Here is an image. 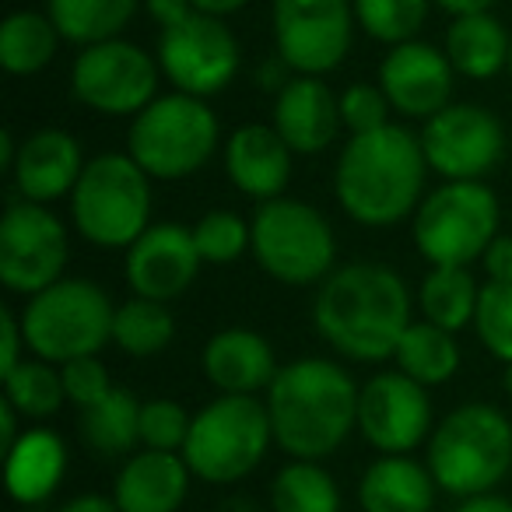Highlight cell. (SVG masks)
I'll use <instances>...</instances> for the list:
<instances>
[{"instance_id":"cell-2","label":"cell","mask_w":512,"mask_h":512,"mask_svg":"<svg viewBox=\"0 0 512 512\" xmlns=\"http://www.w3.org/2000/svg\"><path fill=\"white\" fill-rule=\"evenodd\" d=\"M362 386L330 358H295L267 386L274 442L292 460H327L358 428Z\"/></svg>"},{"instance_id":"cell-50","label":"cell","mask_w":512,"mask_h":512,"mask_svg":"<svg viewBox=\"0 0 512 512\" xmlns=\"http://www.w3.org/2000/svg\"><path fill=\"white\" fill-rule=\"evenodd\" d=\"M502 386H505V393L512 397V362L505 365V372H502Z\"/></svg>"},{"instance_id":"cell-40","label":"cell","mask_w":512,"mask_h":512,"mask_svg":"<svg viewBox=\"0 0 512 512\" xmlns=\"http://www.w3.org/2000/svg\"><path fill=\"white\" fill-rule=\"evenodd\" d=\"M60 376H64L67 400H71L78 411H88V407L102 404V400L113 393V379H109L106 365L99 362V355L74 358V362L60 365Z\"/></svg>"},{"instance_id":"cell-13","label":"cell","mask_w":512,"mask_h":512,"mask_svg":"<svg viewBox=\"0 0 512 512\" xmlns=\"http://www.w3.org/2000/svg\"><path fill=\"white\" fill-rule=\"evenodd\" d=\"M355 4L351 0H274L271 29L278 57L295 74L337 71L355 36Z\"/></svg>"},{"instance_id":"cell-8","label":"cell","mask_w":512,"mask_h":512,"mask_svg":"<svg viewBox=\"0 0 512 512\" xmlns=\"http://www.w3.org/2000/svg\"><path fill=\"white\" fill-rule=\"evenodd\" d=\"M113 299L88 278H60L22 309L25 344L36 358L67 365L113 341Z\"/></svg>"},{"instance_id":"cell-29","label":"cell","mask_w":512,"mask_h":512,"mask_svg":"<svg viewBox=\"0 0 512 512\" xmlns=\"http://www.w3.org/2000/svg\"><path fill=\"white\" fill-rule=\"evenodd\" d=\"M393 362L414 383L439 386L446 379H453L456 369H460V344H456L453 330H442L428 320H418L404 330Z\"/></svg>"},{"instance_id":"cell-20","label":"cell","mask_w":512,"mask_h":512,"mask_svg":"<svg viewBox=\"0 0 512 512\" xmlns=\"http://www.w3.org/2000/svg\"><path fill=\"white\" fill-rule=\"evenodd\" d=\"M85 151L78 137L60 127H46L18 141L15 155V190L32 204H53L60 197H71L85 172Z\"/></svg>"},{"instance_id":"cell-5","label":"cell","mask_w":512,"mask_h":512,"mask_svg":"<svg viewBox=\"0 0 512 512\" xmlns=\"http://www.w3.org/2000/svg\"><path fill=\"white\" fill-rule=\"evenodd\" d=\"M221 127L207 99L186 92L158 95L151 106L130 120L127 155L151 179H190L218 151Z\"/></svg>"},{"instance_id":"cell-42","label":"cell","mask_w":512,"mask_h":512,"mask_svg":"<svg viewBox=\"0 0 512 512\" xmlns=\"http://www.w3.org/2000/svg\"><path fill=\"white\" fill-rule=\"evenodd\" d=\"M481 264H484L488 281H495V285H512V235L498 232L495 239H491V246L484 249Z\"/></svg>"},{"instance_id":"cell-25","label":"cell","mask_w":512,"mask_h":512,"mask_svg":"<svg viewBox=\"0 0 512 512\" xmlns=\"http://www.w3.org/2000/svg\"><path fill=\"white\" fill-rule=\"evenodd\" d=\"M435 477L411 456H379L358 481L362 512H432Z\"/></svg>"},{"instance_id":"cell-49","label":"cell","mask_w":512,"mask_h":512,"mask_svg":"<svg viewBox=\"0 0 512 512\" xmlns=\"http://www.w3.org/2000/svg\"><path fill=\"white\" fill-rule=\"evenodd\" d=\"M15 155H18L15 134H11V130H4V134H0V165H4V169H15Z\"/></svg>"},{"instance_id":"cell-23","label":"cell","mask_w":512,"mask_h":512,"mask_svg":"<svg viewBox=\"0 0 512 512\" xmlns=\"http://www.w3.org/2000/svg\"><path fill=\"white\" fill-rule=\"evenodd\" d=\"M193 470L183 453L144 449L127 456L113 484V498L120 512H179L190 491Z\"/></svg>"},{"instance_id":"cell-16","label":"cell","mask_w":512,"mask_h":512,"mask_svg":"<svg viewBox=\"0 0 512 512\" xmlns=\"http://www.w3.org/2000/svg\"><path fill=\"white\" fill-rule=\"evenodd\" d=\"M428 386L404 372H379L358 397V432L383 456H407L432 435V400Z\"/></svg>"},{"instance_id":"cell-1","label":"cell","mask_w":512,"mask_h":512,"mask_svg":"<svg viewBox=\"0 0 512 512\" xmlns=\"http://www.w3.org/2000/svg\"><path fill=\"white\" fill-rule=\"evenodd\" d=\"M316 334L348 362H386L411 327V292L393 267L344 264L313 302Z\"/></svg>"},{"instance_id":"cell-15","label":"cell","mask_w":512,"mask_h":512,"mask_svg":"<svg viewBox=\"0 0 512 512\" xmlns=\"http://www.w3.org/2000/svg\"><path fill=\"white\" fill-rule=\"evenodd\" d=\"M421 151L435 176L446 183L484 179L505 155V130L498 116L474 102H453L421 127Z\"/></svg>"},{"instance_id":"cell-34","label":"cell","mask_w":512,"mask_h":512,"mask_svg":"<svg viewBox=\"0 0 512 512\" xmlns=\"http://www.w3.org/2000/svg\"><path fill=\"white\" fill-rule=\"evenodd\" d=\"M0 383H4V397L18 407L22 418L46 421L67 404L60 365L43 362V358H25L22 365H15L11 372H4Z\"/></svg>"},{"instance_id":"cell-33","label":"cell","mask_w":512,"mask_h":512,"mask_svg":"<svg viewBox=\"0 0 512 512\" xmlns=\"http://www.w3.org/2000/svg\"><path fill=\"white\" fill-rule=\"evenodd\" d=\"M271 512H341V491L320 463L292 460L271 481Z\"/></svg>"},{"instance_id":"cell-10","label":"cell","mask_w":512,"mask_h":512,"mask_svg":"<svg viewBox=\"0 0 512 512\" xmlns=\"http://www.w3.org/2000/svg\"><path fill=\"white\" fill-rule=\"evenodd\" d=\"M498 197L484 179H456L414 211V246L432 267H470L498 235Z\"/></svg>"},{"instance_id":"cell-45","label":"cell","mask_w":512,"mask_h":512,"mask_svg":"<svg viewBox=\"0 0 512 512\" xmlns=\"http://www.w3.org/2000/svg\"><path fill=\"white\" fill-rule=\"evenodd\" d=\"M456 512H512V502L495 491L488 495H470V498H460V509Z\"/></svg>"},{"instance_id":"cell-17","label":"cell","mask_w":512,"mask_h":512,"mask_svg":"<svg viewBox=\"0 0 512 512\" xmlns=\"http://www.w3.org/2000/svg\"><path fill=\"white\" fill-rule=\"evenodd\" d=\"M200 264L204 260H200L193 228L179 225V221H158L127 249L123 274H127L134 295L172 302L197 281Z\"/></svg>"},{"instance_id":"cell-6","label":"cell","mask_w":512,"mask_h":512,"mask_svg":"<svg viewBox=\"0 0 512 512\" xmlns=\"http://www.w3.org/2000/svg\"><path fill=\"white\" fill-rule=\"evenodd\" d=\"M71 221L92 246L130 249L151 228V176L127 151L95 155L71 193Z\"/></svg>"},{"instance_id":"cell-22","label":"cell","mask_w":512,"mask_h":512,"mask_svg":"<svg viewBox=\"0 0 512 512\" xmlns=\"http://www.w3.org/2000/svg\"><path fill=\"white\" fill-rule=\"evenodd\" d=\"M278 369L271 341L246 327L218 330L204 348V376L218 393L253 397L274 383Z\"/></svg>"},{"instance_id":"cell-51","label":"cell","mask_w":512,"mask_h":512,"mask_svg":"<svg viewBox=\"0 0 512 512\" xmlns=\"http://www.w3.org/2000/svg\"><path fill=\"white\" fill-rule=\"evenodd\" d=\"M509 74H512V53H509Z\"/></svg>"},{"instance_id":"cell-30","label":"cell","mask_w":512,"mask_h":512,"mask_svg":"<svg viewBox=\"0 0 512 512\" xmlns=\"http://www.w3.org/2000/svg\"><path fill=\"white\" fill-rule=\"evenodd\" d=\"M141 0H46V15L60 36L74 46H95L116 39L134 18Z\"/></svg>"},{"instance_id":"cell-4","label":"cell","mask_w":512,"mask_h":512,"mask_svg":"<svg viewBox=\"0 0 512 512\" xmlns=\"http://www.w3.org/2000/svg\"><path fill=\"white\" fill-rule=\"evenodd\" d=\"M425 467L449 495H488L512 470V421L491 404H460L428 435Z\"/></svg>"},{"instance_id":"cell-12","label":"cell","mask_w":512,"mask_h":512,"mask_svg":"<svg viewBox=\"0 0 512 512\" xmlns=\"http://www.w3.org/2000/svg\"><path fill=\"white\" fill-rule=\"evenodd\" d=\"M67 228L50 204L11 200L0 214V281L8 292L39 295L64 278Z\"/></svg>"},{"instance_id":"cell-38","label":"cell","mask_w":512,"mask_h":512,"mask_svg":"<svg viewBox=\"0 0 512 512\" xmlns=\"http://www.w3.org/2000/svg\"><path fill=\"white\" fill-rule=\"evenodd\" d=\"M193 414L169 397H155L141 404V446L162 449V453H183L186 435H190Z\"/></svg>"},{"instance_id":"cell-28","label":"cell","mask_w":512,"mask_h":512,"mask_svg":"<svg viewBox=\"0 0 512 512\" xmlns=\"http://www.w3.org/2000/svg\"><path fill=\"white\" fill-rule=\"evenodd\" d=\"M81 439L102 460L134 456L141 442V400L123 386H113L102 404L81 411Z\"/></svg>"},{"instance_id":"cell-26","label":"cell","mask_w":512,"mask_h":512,"mask_svg":"<svg viewBox=\"0 0 512 512\" xmlns=\"http://www.w3.org/2000/svg\"><path fill=\"white\" fill-rule=\"evenodd\" d=\"M512 36L491 11L456 15L446 32V57L456 74L470 81H488L509 67Z\"/></svg>"},{"instance_id":"cell-32","label":"cell","mask_w":512,"mask_h":512,"mask_svg":"<svg viewBox=\"0 0 512 512\" xmlns=\"http://www.w3.org/2000/svg\"><path fill=\"white\" fill-rule=\"evenodd\" d=\"M176 337V320L169 313V302L141 299L134 295L130 302L116 306L113 320V344L130 358H151L165 351Z\"/></svg>"},{"instance_id":"cell-11","label":"cell","mask_w":512,"mask_h":512,"mask_svg":"<svg viewBox=\"0 0 512 512\" xmlns=\"http://www.w3.org/2000/svg\"><path fill=\"white\" fill-rule=\"evenodd\" d=\"M162 67L158 57H148L137 43L106 39V43L81 46L71 67V92L81 106L102 116H137L158 99Z\"/></svg>"},{"instance_id":"cell-19","label":"cell","mask_w":512,"mask_h":512,"mask_svg":"<svg viewBox=\"0 0 512 512\" xmlns=\"http://www.w3.org/2000/svg\"><path fill=\"white\" fill-rule=\"evenodd\" d=\"M271 127L295 155H320L337 141L341 120V99L330 85L313 74H295L278 95H274Z\"/></svg>"},{"instance_id":"cell-35","label":"cell","mask_w":512,"mask_h":512,"mask_svg":"<svg viewBox=\"0 0 512 512\" xmlns=\"http://www.w3.org/2000/svg\"><path fill=\"white\" fill-rule=\"evenodd\" d=\"M351 4H355V22L365 29V36L386 46L418 39L428 8H432V0H351Z\"/></svg>"},{"instance_id":"cell-41","label":"cell","mask_w":512,"mask_h":512,"mask_svg":"<svg viewBox=\"0 0 512 512\" xmlns=\"http://www.w3.org/2000/svg\"><path fill=\"white\" fill-rule=\"evenodd\" d=\"M22 348H29V344H25L22 316H18L15 309L4 306L0 309V376L25 362Z\"/></svg>"},{"instance_id":"cell-31","label":"cell","mask_w":512,"mask_h":512,"mask_svg":"<svg viewBox=\"0 0 512 512\" xmlns=\"http://www.w3.org/2000/svg\"><path fill=\"white\" fill-rule=\"evenodd\" d=\"M477 299H481V288H477L470 267H432L418 292L421 320L456 334L474 323Z\"/></svg>"},{"instance_id":"cell-7","label":"cell","mask_w":512,"mask_h":512,"mask_svg":"<svg viewBox=\"0 0 512 512\" xmlns=\"http://www.w3.org/2000/svg\"><path fill=\"white\" fill-rule=\"evenodd\" d=\"M274 442L267 404L256 397L221 393L190 421L183 460L204 484H235L260 467Z\"/></svg>"},{"instance_id":"cell-36","label":"cell","mask_w":512,"mask_h":512,"mask_svg":"<svg viewBox=\"0 0 512 512\" xmlns=\"http://www.w3.org/2000/svg\"><path fill=\"white\" fill-rule=\"evenodd\" d=\"M193 239H197L200 260L214 267L235 264L246 256V249H253V225L246 218H239L235 211H207L204 218L193 225Z\"/></svg>"},{"instance_id":"cell-27","label":"cell","mask_w":512,"mask_h":512,"mask_svg":"<svg viewBox=\"0 0 512 512\" xmlns=\"http://www.w3.org/2000/svg\"><path fill=\"white\" fill-rule=\"evenodd\" d=\"M60 29L50 15L15 11L0 22V67L15 78H32L46 71L60 50Z\"/></svg>"},{"instance_id":"cell-43","label":"cell","mask_w":512,"mask_h":512,"mask_svg":"<svg viewBox=\"0 0 512 512\" xmlns=\"http://www.w3.org/2000/svg\"><path fill=\"white\" fill-rule=\"evenodd\" d=\"M144 8L158 29H172V25H183L186 18L197 15L193 0H144Z\"/></svg>"},{"instance_id":"cell-18","label":"cell","mask_w":512,"mask_h":512,"mask_svg":"<svg viewBox=\"0 0 512 512\" xmlns=\"http://www.w3.org/2000/svg\"><path fill=\"white\" fill-rule=\"evenodd\" d=\"M453 74L446 50L411 39L390 46L379 64V88L390 99L393 113L407 120H432L435 113L453 106Z\"/></svg>"},{"instance_id":"cell-37","label":"cell","mask_w":512,"mask_h":512,"mask_svg":"<svg viewBox=\"0 0 512 512\" xmlns=\"http://www.w3.org/2000/svg\"><path fill=\"white\" fill-rule=\"evenodd\" d=\"M477 341L491 351L502 365L512 362V285H481V299H477L474 313Z\"/></svg>"},{"instance_id":"cell-44","label":"cell","mask_w":512,"mask_h":512,"mask_svg":"<svg viewBox=\"0 0 512 512\" xmlns=\"http://www.w3.org/2000/svg\"><path fill=\"white\" fill-rule=\"evenodd\" d=\"M18 418H22L18 407L11 404L8 397H0V449H4V453L22 439V432H18Z\"/></svg>"},{"instance_id":"cell-21","label":"cell","mask_w":512,"mask_h":512,"mask_svg":"<svg viewBox=\"0 0 512 512\" xmlns=\"http://www.w3.org/2000/svg\"><path fill=\"white\" fill-rule=\"evenodd\" d=\"M295 151L281 141L271 123H246L225 144V172L239 193L253 200L285 197V186L292 179Z\"/></svg>"},{"instance_id":"cell-48","label":"cell","mask_w":512,"mask_h":512,"mask_svg":"<svg viewBox=\"0 0 512 512\" xmlns=\"http://www.w3.org/2000/svg\"><path fill=\"white\" fill-rule=\"evenodd\" d=\"M432 4H439L446 15H474V11H491V4L495 0H432Z\"/></svg>"},{"instance_id":"cell-47","label":"cell","mask_w":512,"mask_h":512,"mask_svg":"<svg viewBox=\"0 0 512 512\" xmlns=\"http://www.w3.org/2000/svg\"><path fill=\"white\" fill-rule=\"evenodd\" d=\"M249 0H193V8L200 11V15H211V18H228L235 15V11L246 8Z\"/></svg>"},{"instance_id":"cell-46","label":"cell","mask_w":512,"mask_h":512,"mask_svg":"<svg viewBox=\"0 0 512 512\" xmlns=\"http://www.w3.org/2000/svg\"><path fill=\"white\" fill-rule=\"evenodd\" d=\"M60 512H120V505H116V498H106V495H78Z\"/></svg>"},{"instance_id":"cell-9","label":"cell","mask_w":512,"mask_h":512,"mask_svg":"<svg viewBox=\"0 0 512 512\" xmlns=\"http://www.w3.org/2000/svg\"><path fill=\"white\" fill-rule=\"evenodd\" d=\"M253 256L260 271L288 288L323 285L337 271V239L330 221L313 204L295 197H274L256 207Z\"/></svg>"},{"instance_id":"cell-24","label":"cell","mask_w":512,"mask_h":512,"mask_svg":"<svg viewBox=\"0 0 512 512\" xmlns=\"http://www.w3.org/2000/svg\"><path fill=\"white\" fill-rule=\"evenodd\" d=\"M67 446L50 428H29L4 453V484L18 505H39L64 484Z\"/></svg>"},{"instance_id":"cell-14","label":"cell","mask_w":512,"mask_h":512,"mask_svg":"<svg viewBox=\"0 0 512 512\" xmlns=\"http://www.w3.org/2000/svg\"><path fill=\"white\" fill-rule=\"evenodd\" d=\"M242 50L225 18L193 15L183 25L162 29L158 36V67L176 92L211 99L235 81Z\"/></svg>"},{"instance_id":"cell-39","label":"cell","mask_w":512,"mask_h":512,"mask_svg":"<svg viewBox=\"0 0 512 512\" xmlns=\"http://www.w3.org/2000/svg\"><path fill=\"white\" fill-rule=\"evenodd\" d=\"M390 99L379 85H365V81H355L341 92V120L344 130L351 134H372V130L386 127L390 123Z\"/></svg>"},{"instance_id":"cell-3","label":"cell","mask_w":512,"mask_h":512,"mask_svg":"<svg viewBox=\"0 0 512 512\" xmlns=\"http://www.w3.org/2000/svg\"><path fill=\"white\" fill-rule=\"evenodd\" d=\"M421 137L400 123L351 134L334 172V193L344 214L365 228H390L418 211L428 176Z\"/></svg>"}]
</instances>
